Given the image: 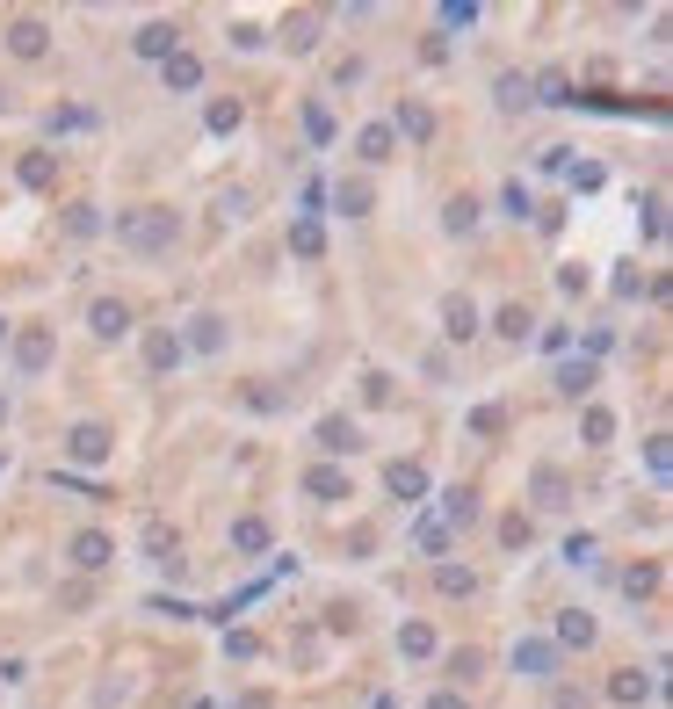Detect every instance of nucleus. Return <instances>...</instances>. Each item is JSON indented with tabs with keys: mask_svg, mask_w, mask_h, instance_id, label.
<instances>
[{
	"mask_svg": "<svg viewBox=\"0 0 673 709\" xmlns=\"http://www.w3.org/2000/svg\"><path fill=\"white\" fill-rule=\"evenodd\" d=\"M116 239L131 246V254H167L181 239V218L167 203H138V210H116Z\"/></svg>",
	"mask_w": 673,
	"mask_h": 709,
	"instance_id": "f257e3e1",
	"label": "nucleus"
},
{
	"mask_svg": "<svg viewBox=\"0 0 673 709\" xmlns=\"http://www.w3.org/2000/svg\"><path fill=\"white\" fill-rule=\"evenodd\" d=\"M109 456H116V435H109L102 420H73V427H66V464H80V471H102Z\"/></svg>",
	"mask_w": 673,
	"mask_h": 709,
	"instance_id": "f03ea898",
	"label": "nucleus"
},
{
	"mask_svg": "<svg viewBox=\"0 0 673 709\" xmlns=\"http://www.w3.org/2000/svg\"><path fill=\"white\" fill-rule=\"evenodd\" d=\"M514 673H522V681H558V666H565V652L550 637H514Z\"/></svg>",
	"mask_w": 673,
	"mask_h": 709,
	"instance_id": "7ed1b4c3",
	"label": "nucleus"
},
{
	"mask_svg": "<svg viewBox=\"0 0 673 709\" xmlns=\"http://www.w3.org/2000/svg\"><path fill=\"white\" fill-rule=\"evenodd\" d=\"M51 355H58L51 326H22V333H15V369H22V377H44Z\"/></svg>",
	"mask_w": 673,
	"mask_h": 709,
	"instance_id": "20e7f679",
	"label": "nucleus"
},
{
	"mask_svg": "<svg viewBox=\"0 0 673 709\" xmlns=\"http://www.w3.org/2000/svg\"><path fill=\"white\" fill-rule=\"evenodd\" d=\"M225 341H232L225 319H218V312H196L189 333H181V355H225Z\"/></svg>",
	"mask_w": 673,
	"mask_h": 709,
	"instance_id": "39448f33",
	"label": "nucleus"
},
{
	"mask_svg": "<svg viewBox=\"0 0 673 709\" xmlns=\"http://www.w3.org/2000/svg\"><path fill=\"white\" fill-rule=\"evenodd\" d=\"M87 333L124 341V333H131V304H124V297H95V304H87Z\"/></svg>",
	"mask_w": 673,
	"mask_h": 709,
	"instance_id": "423d86ee",
	"label": "nucleus"
},
{
	"mask_svg": "<svg viewBox=\"0 0 673 709\" xmlns=\"http://www.w3.org/2000/svg\"><path fill=\"white\" fill-rule=\"evenodd\" d=\"M66 558H73L80 572H102V565H116V543H109L102 529H80V536L66 543Z\"/></svg>",
	"mask_w": 673,
	"mask_h": 709,
	"instance_id": "0eeeda50",
	"label": "nucleus"
},
{
	"mask_svg": "<svg viewBox=\"0 0 673 709\" xmlns=\"http://www.w3.org/2000/svg\"><path fill=\"white\" fill-rule=\"evenodd\" d=\"M312 442H319V449H326V456H355V449H362V427H355V420H348V413H326V420H319V435H312Z\"/></svg>",
	"mask_w": 673,
	"mask_h": 709,
	"instance_id": "6e6552de",
	"label": "nucleus"
},
{
	"mask_svg": "<svg viewBox=\"0 0 673 709\" xmlns=\"http://www.w3.org/2000/svg\"><path fill=\"white\" fill-rule=\"evenodd\" d=\"M442 333H449V341H478V333H485L478 304L471 297H442Z\"/></svg>",
	"mask_w": 673,
	"mask_h": 709,
	"instance_id": "1a4fd4ad",
	"label": "nucleus"
},
{
	"mask_svg": "<svg viewBox=\"0 0 673 709\" xmlns=\"http://www.w3.org/2000/svg\"><path fill=\"white\" fill-rule=\"evenodd\" d=\"M304 492H312V500H355V485H348V471L341 464H312V471H304Z\"/></svg>",
	"mask_w": 673,
	"mask_h": 709,
	"instance_id": "9d476101",
	"label": "nucleus"
},
{
	"mask_svg": "<svg viewBox=\"0 0 673 709\" xmlns=\"http://www.w3.org/2000/svg\"><path fill=\"white\" fill-rule=\"evenodd\" d=\"M529 500H536L543 514H558V507L572 500V485H565V471H558V464H536V478H529Z\"/></svg>",
	"mask_w": 673,
	"mask_h": 709,
	"instance_id": "9b49d317",
	"label": "nucleus"
},
{
	"mask_svg": "<svg viewBox=\"0 0 673 709\" xmlns=\"http://www.w3.org/2000/svg\"><path fill=\"white\" fill-rule=\"evenodd\" d=\"M8 51H15V58H44V51H51V29H44L37 15H15V22H8Z\"/></svg>",
	"mask_w": 673,
	"mask_h": 709,
	"instance_id": "f8f14e48",
	"label": "nucleus"
},
{
	"mask_svg": "<svg viewBox=\"0 0 673 709\" xmlns=\"http://www.w3.org/2000/svg\"><path fill=\"white\" fill-rule=\"evenodd\" d=\"M131 44H138V58H160V66H167V58L181 51V22H145Z\"/></svg>",
	"mask_w": 673,
	"mask_h": 709,
	"instance_id": "ddd939ff",
	"label": "nucleus"
},
{
	"mask_svg": "<svg viewBox=\"0 0 673 709\" xmlns=\"http://www.w3.org/2000/svg\"><path fill=\"white\" fill-rule=\"evenodd\" d=\"M493 333H500V341H514V348H522V341H536V312H529L522 297H514V304H500V312H493Z\"/></svg>",
	"mask_w": 673,
	"mask_h": 709,
	"instance_id": "4468645a",
	"label": "nucleus"
},
{
	"mask_svg": "<svg viewBox=\"0 0 673 709\" xmlns=\"http://www.w3.org/2000/svg\"><path fill=\"white\" fill-rule=\"evenodd\" d=\"M550 644H558V652H587L594 644V615L587 608H558V637Z\"/></svg>",
	"mask_w": 673,
	"mask_h": 709,
	"instance_id": "2eb2a0df",
	"label": "nucleus"
},
{
	"mask_svg": "<svg viewBox=\"0 0 673 709\" xmlns=\"http://www.w3.org/2000/svg\"><path fill=\"white\" fill-rule=\"evenodd\" d=\"M160 80H167V95H196V87H203V58L196 51H174L167 66H160Z\"/></svg>",
	"mask_w": 673,
	"mask_h": 709,
	"instance_id": "dca6fc26",
	"label": "nucleus"
},
{
	"mask_svg": "<svg viewBox=\"0 0 673 709\" xmlns=\"http://www.w3.org/2000/svg\"><path fill=\"white\" fill-rule=\"evenodd\" d=\"M652 673H637V666H623V673H608V702H623V709H637V702H652Z\"/></svg>",
	"mask_w": 673,
	"mask_h": 709,
	"instance_id": "f3484780",
	"label": "nucleus"
},
{
	"mask_svg": "<svg viewBox=\"0 0 673 709\" xmlns=\"http://www.w3.org/2000/svg\"><path fill=\"white\" fill-rule=\"evenodd\" d=\"M384 492H391V500H406V507H420L427 500V471L420 464H391L384 471Z\"/></svg>",
	"mask_w": 673,
	"mask_h": 709,
	"instance_id": "a211bd4d",
	"label": "nucleus"
},
{
	"mask_svg": "<svg viewBox=\"0 0 673 709\" xmlns=\"http://www.w3.org/2000/svg\"><path fill=\"white\" fill-rule=\"evenodd\" d=\"M435 521H442V529H471V521H478V492H471V485H449Z\"/></svg>",
	"mask_w": 673,
	"mask_h": 709,
	"instance_id": "6ab92c4d",
	"label": "nucleus"
},
{
	"mask_svg": "<svg viewBox=\"0 0 673 709\" xmlns=\"http://www.w3.org/2000/svg\"><path fill=\"white\" fill-rule=\"evenodd\" d=\"M174 362H181V333H167V326H152V333H145V369H152V377H167Z\"/></svg>",
	"mask_w": 673,
	"mask_h": 709,
	"instance_id": "aec40b11",
	"label": "nucleus"
},
{
	"mask_svg": "<svg viewBox=\"0 0 673 709\" xmlns=\"http://www.w3.org/2000/svg\"><path fill=\"white\" fill-rule=\"evenodd\" d=\"M268 543H275V529H268L261 514H239V521H232V550H239V558H261Z\"/></svg>",
	"mask_w": 673,
	"mask_h": 709,
	"instance_id": "412c9836",
	"label": "nucleus"
},
{
	"mask_svg": "<svg viewBox=\"0 0 673 709\" xmlns=\"http://www.w3.org/2000/svg\"><path fill=\"white\" fill-rule=\"evenodd\" d=\"M478 218H485V203H478V196H449V203H442V232H456V239H471Z\"/></svg>",
	"mask_w": 673,
	"mask_h": 709,
	"instance_id": "4be33fe9",
	"label": "nucleus"
},
{
	"mask_svg": "<svg viewBox=\"0 0 673 709\" xmlns=\"http://www.w3.org/2000/svg\"><path fill=\"white\" fill-rule=\"evenodd\" d=\"M594 377H601V362H587V355L558 362V391H565V398H587V391H594Z\"/></svg>",
	"mask_w": 673,
	"mask_h": 709,
	"instance_id": "5701e85b",
	"label": "nucleus"
},
{
	"mask_svg": "<svg viewBox=\"0 0 673 709\" xmlns=\"http://www.w3.org/2000/svg\"><path fill=\"white\" fill-rule=\"evenodd\" d=\"M391 145H399V138H391V123H362V131H355V152H362L370 167H384V160H391Z\"/></svg>",
	"mask_w": 673,
	"mask_h": 709,
	"instance_id": "b1692460",
	"label": "nucleus"
},
{
	"mask_svg": "<svg viewBox=\"0 0 673 709\" xmlns=\"http://www.w3.org/2000/svg\"><path fill=\"white\" fill-rule=\"evenodd\" d=\"M283 44H290V51H312V44H319V15H312V8L283 15Z\"/></svg>",
	"mask_w": 673,
	"mask_h": 709,
	"instance_id": "393cba45",
	"label": "nucleus"
},
{
	"mask_svg": "<svg viewBox=\"0 0 673 709\" xmlns=\"http://www.w3.org/2000/svg\"><path fill=\"white\" fill-rule=\"evenodd\" d=\"M290 254H297V261H319V254H326L319 218H297V225H290Z\"/></svg>",
	"mask_w": 673,
	"mask_h": 709,
	"instance_id": "a878e982",
	"label": "nucleus"
},
{
	"mask_svg": "<svg viewBox=\"0 0 673 709\" xmlns=\"http://www.w3.org/2000/svg\"><path fill=\"white\" fill-rule=\"evenodd\" d=\"M399 131H406V138H435V109H420V102H406L399 116H391V138H399Z\"/></svg>",
	"mask_w": 673,
	"mask_h": 709,
	"instance_id": "bb28decb",
	"label": "nucleus"
},
{
	"mask_svg": "<svg viewBox=\"0 0 673 709\" xmlns=\"http://www.w3.org/2000/svg\"><path fill=\"white\" fill-rule=\"evenodd\" d=\"M435 587H442L449 601H456V594L471 601V594H478V572H471V565H435Z\"/></svg>",
	"mask_w": 673,
	"mask_h": 709,
	"instance_id": "cd10ccee",
	"label": "nucleus"
},
{
	"mask_svg": "<svg viewBox=\"0 0 673 709\" xmlns=\"http://www.w3.org/2000/svg\"><path fill=\"white\" fill-rule=\"evenodd\" d=\"M413 543L427 550V558H449V529H442L435 514H420V521H413Z\"/></svg>",
	"mask_w": 673,
	"mask_h": 709,
	"instance_id": "c85d7f7f",
	"label": "nucleus"
},
{
	"mask_svg": "<svg viewBox=\"0 0 673 709\" xmlns=\"http://www.w3.org/2000/svg\"><path fill=\"white\" fill-rule=\"evenodd\" d=\"M333 203H341L348 218H362V210L377 203V189H370V181H341V189H333Z\"/></svg>",
	"mask_w": 673,
	"mask_h": 709,
	"instance_id": "c756f323",
	"label": "nucleus"
},
{
	"mask_svg": "<svg viewBox=\"0 0 673 709\" xmlns=\"http://www.w3.org/2000/svg\"><path fill=\"white\" fill-rule=\"evenodd\" d=\"M579 435H587L594 449H601V442H616V413H608V406H587V420H579Z\"/></svg>",
	"mask_w": 673,
	"mask_h": 709,
	"instance_id": "7c9ffc66",
	"label": "nucleus"
},
{
	"mask_svg": "<svg viewBox=\"0 0 673 709\" xmlns=\"http://www.w3.org/2000/svg\"><path fill=\"white\" fill-rule=\"evenodd\" d=\"M95 232H102V210L95 203H73L66 210V239H95Z\"/></svg>",
	"mask_w": 673,
	"mask_h": 709,
	"instance_id": "2f4dec72",
	"label": "nucleus"
},
{
	"mask_svg": "<svg viewBox=\"0 0 673 709\" xmlns=\"http://www.w3.org/2000/svg\"><path fill=\"white\" fill-rule=\"evenodd\" d=\"M399 652H406V659H435V630H427V623H406V630H399Z\"/></svg>",
	"mask_w": 673,
	"mask_h": 709,
	"instance_id": "473e14b6",
	"label": "nucleus"
},
{
	"mask_svg": "<svg viewBox=\"0 0 673 709\" xmlns=\"http://www.w3.org/2000/svg\"><path fill=\"white\" fill-rule=\"evenodd\" d=\"M51 174H58L51 152H29V160H22V181H29V189H51Z\"/></svg>",
	"mask_w": 673,
	"mask_h": 709,
	"instance_id": "72a5a7b5",
	"label": "nucleus"
},
{
	"mask_svg": "<svg viewBox=\"0 0 673 709\" xmlns=\"http://www.w3.org/2000/svg\"><path fill=\"white\" fill-rule=\"evenodd\" d=\"M500 210H507V218H536V196L522 189V181H507V189H500Z\"/></svg>",
	"mask_w": 673,
	"mask_h": 709,
	"instance_id": "f704fd0d",
	"label": "nucleus"
},
{
	"mask_svg": "<svg viewBox=\"0 0 673 709\" xmlns=\"http://www.w3.org/2000/svg\"><path fill=\"white\" fill-rule=\"evenodd\" d=\"M652 587H659V565H630V572H623V594H630V601H645Z\"/></svg>",
	"mask_w": 673,
	"mask_h": 709,
	"instance_id": "c9c22d12",
	"label": "nucleus"
},
{
	"mask_svg": "<svg viewBox=\"0 0 673 709\" xmlns=\"http://www.w3.org/2000/svg\"><path fill=\"white\" fill-rule=\"evenodd\" d=\"M87 123H95V116H87V109H51V116H44V131L58 138V131H87Z\"/></svg>",
	"mask_w": 673,
	"mask_h": 709,
	"instance_id": "e433bc0d",
	"label": "nucleus"
},
{
	"mask_svg": "<svg viewBox=\"0 0 673 709\" xmlns=\"http://www.w3.org/2000/svg\"><path fill=\"white\" fill-rule=\"evenodd\" d=\"M362 406H391V377H384V369L362 377Z\"/></svg>",
	"mask_w": 673,
	"mask_h": 709,
	"instance_id": "4c0bfd02",
	"label": "nucleus"
},
{
	"mask_svg": "<svg viewBox=\"0 0 673 709\" xmlns=\"http://www.w3.org/2000/svg\"><path fill=\"white\" fill-rule=\"evenodd\" d=\"M500 109H529V80H522V73L500 80Z\"/></svg>",
	"mask_w": 673,
	"mask_h": 709,
	"instance_id": "58836bf2",
	"label": "nucleus"
},
{
	"mask_svg": "<svg viewBox=\"0 0 673 709\" xmlns=\"http://www.w3.org/2000/svg\"><path fill=\"white\" fill-rule=\"evenodd\" d=\"M500 543L522 550V543H529V514H507V521H500Z\"/></svg>",
	"mask_w": 673,
	"mask_h": 709,
	"instance_id": "ea45409f",
	"label": "nucleus"
},
{
	"mask_svg": "<svg viewBox=\"0 0 673 709\" xmlns=\"http://www.w3.org/2000/svg\"><path fill=\"white\" fill-rule=\"evenodd\" d=\"M500 427H507L500 406H478V413H471V435H500Z\"/></svg>",
	"mask_w": 673,
	"mask_h": 709,
	"instance_id": "a19ab883",
	"label": "nucleus"
},
{
	"mask_svg": "<svg viewBox=\"0 0 673 709\" xmlns=\"http://www.w3.org/2000/svg\"><path fill=\"white\" fill-rule=\"evenodd\" d=\"M478 666H485V652H471V644H464V652H449V673H456V681H471Z\"/></svg>",
	"mask_w": 673,
	"mask_h": 709,
	"instance_id": "79ce46f5",
	"label": "nucleus"
},
{
	"mask_svg": "<svg viewBox=\"0 0 673 709\" xmlns=\"http://www.w3.org/2000/svg\"><path fill=\"white\" fill-rule=\"evenodd\" d=\"M225 652H232V659H254V652H261V637H254V630H232V637H225Z\"/></svg>",
	"mask_w": 673,
	"mask_h": 709,
	"instance_id": "37998d69",
	"label": "nucleus"
},
{
	"mask_svg": "<svg viewBox=\"0 0 673 709\" xmlns=\"http://www.w3.org/2000/svg\"><path fill=\"white\" fill-rule=\"evenodd\" d=\"M210 131H239V102H210Z\"/></svg>",
	"mask_w": 673,
	"mask_h": 709,
	"instance_id": "c03bdc74",
	"label": "nucleus"
},
{
	"mask_svg": "<svg viewBox=\"0 0 673 709\" xmlns=\"http://www.w3.org/2000/svg\"><path fill=\"white\" fill-rule=\"evenodd\" d=\"M442 22H449V29H471V22H478V8H471V0H449Z\"/></svg>",
	"mask_w": 673,
	"mask_h": 709,
	"instance_id": "a18cd8bd",
	"label": "nucleus"
},
{
	"mask_svg": "<svg viewBox=\"0 0 673 709\" xmlns=\"http://www.w3.org/2000/svg\"><path fill=\"white\" fill-rule=\"evenodd\" d=\"M304 131H312V138H319V145H326V138H333V116H326V109H319V102H312V109H304Z\"/></svg>",
	"mask_w": 673,
	"mask_h": 709,
	"instance_id": "49530a36",
	"label": "nucleus"
},
{
	"mask_svg": "<svg viewBox=\"0 0 673 709\" xmlns=\"http://www.w3.org/2000/svg\"><path fill=\"white\" fill-rule=\"evenodd\" d=\"M247 406H254V413H275V406H283V391H268V384H247Z\"/></svg>",
	"mask_w": 673,
	"mask_h": 709,
	"instance_id": "de8ad7c7",
	"label": "nucleus"
},
{
	"mask_svg": "<svg viewBox=\"0 0 673 709\" xmlns=\"http://www.w3.org/2000/svg\"><path fill=\"white\" fill-rule=\"evenodd\" d=\"M427 709H471V695H464V688H435V695H427Z\"/></svg>",
	"mask_w": 673,
	"mask_h": 709,
	"instance_id": "09e8293b",
	"label": "nucleus"
},
{
	"mask_svg": "<svg viewBox=\"0 0 673 709\" xmlns=\"http://www.w3.org/2000/svg\"><path fill=\"white\" fill-rule=\"evenodd\" d=\"M645 464H652V478H666V464H673V456H666V435L645 442Z\"/></svg>",
	"mask_w": 673,
	"mask_h": 709,
	"instance_id": "8fccbe9b",
	"label": "nucleus"
},
{
	"mask_svg": "<svg viewBox=\"0 0 673 709\" xmlns=\"http://www.w3.org/2000/svg\"><path fill=\"white\" fill-rule=\"evenodd\" d=\"M565 558H572V565H587V558H594V536H587V529L565 536Z\"/></svg>",
	"mask_w": 673,
	"mask_h": 709,
	"instance_id": "3c124183",
	"label": "nucleus"
},
{
	"mask_svg": "<svg viewBox=\"0 0 673 709\" xmlns=\"http://www.w3.org/2000/svg\"><path fill=\"white\" fill-rule=\"evenodd\" d=\"M218 210H225V218H247L254 196H247V189H225V203H218Z\"/></svg>",
	"mask_w": 673,
	"mask_h": 709,
	"instance_id": "603ef678",
	"label": "nucleus"
},
{
	"mask_svg": "<svg viewBox=\"0 0 673 709\" xmlns=\"http://www.w3.org/2000/svg\"><path fill=\"white\" fill-rule=\"evenodd\" d=\"M558 709H587V695H579V688H558Z\"/></svg>",
	"mask_w": 673,
	"mask_h": 709,
	"instance_id": "864d4df0",
	"label": "nucleus"
},
{
	"mask_svg": "<svg viewBox=\"0 0 673 709\" xmlns=\"http://www.w3.org/2000/svg\"><path fill=\"white\" fill-rule=\"evenodd\" d=\"M0 427H8V398H0Z\"/></svg>",
	"mask_w": 673,
	"mask_h": 709,
	"instance_id": "5fc2aeb1",
	"label": "nucleus"
},
{
	"mask_svg": "<svg viewBox=\"0 0 673 709\" xmlns=\"http://www.w3.org/2000/svg\"><path fill=\"white\" fill-rule=\"evenodd\" d=\"M0 478H8V449H0Z\"/></svg>",
	"mask_w": 673,
	"mask_h": 709,
	"instance_id": "6e6d98bb",
	"label": "nucleus"
},
{
	"mask_svg": "<svg viewBox=\"0 0 673 709\" xmlns=\"http://www.w3.org/2000/svg\"><path fill=\"white\" fill-rule=\"evenodd\" d=\"M377 709H399V702H391V695H384V702H377Z\"/></svg>",
	"mask_w": 673,
	"mask_h": 709,
	"instance_id": "4d7b16f0",
	"label": "nucleus"
}]
</instances>
